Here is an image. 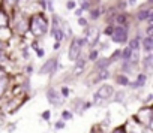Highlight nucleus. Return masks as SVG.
<instances>
[{
    "label": "nucleus",
    "mask_w": 153,
    "mask_h": 133,
    "mask_svg": "<svg viewBox=\"0 0 153 133\" xmlns=\"http://www.w3.org/2000/svg\"><path fill=\"white\" fill-rule=\"evenodd\" d=\"M47 30H48V21H47L45 17L36 15V17L32 18V21H30V32L35 36H42V35L47 33Z\"/></svg>",
    "instance_id": "nucleus-1"
},
{
    "label": "nucleus",
    "mask_w": 153,
    "mask_h": 133,
    "mask_svg": "<svg viewBox=\"0 0 153 133\" xmlns=\"http://www.w3.org/2000/svg\"><path fill=\"white\" fill-rule=\"evenodd\" d=\"M84 45V39H74L71 46H69V52H68V58L75 61V60H78L80 54H81V48Z\"/></svg>",
    "instance_id": "nucleus-2"
},
{
    "label": "nucleus",
    "mask_w": 153,
    "mask_h": 133,
    "mask_svg": "<svg viewBox=\"0 0 153 133\" xmlns=\"http://www.w3.org/2000/svg\"><path fill=\"white\" fill-rule=\"evenodd\" d=\"M113 40L117 43H125L128 40V32L123 26H117L113 30Z\"/></svg>",
    "instance_id": "nucleus-3"
},
{
    "label": "nucleus",
    "mask_w": 153,
    "mask_h": 133,
    "mask_svg": "<svg viewBox=\"0 0 153 133\" xmlns=\"http://www.w3.org/2000/svg\"><path fill=\"white\" fill-rule=\"evenodd\" d=\"M99 40V30L96 27H92L87 30V35H86V39H84V43H89L90 46L96 45Z\"/></svg>",
    "instance_id": "nucleus-4"
},
{
    "label": "nucleus",
    "mask_w": 153,
    "mask_h": 133,
    "mask_svg": "<svg viewBox=\"0 0 153 133\" xmlns=\"http://www.w3.org/2000/svg\"><path fill=\"white\" fill-rule=\"evenodd\" d=\"M111 96H113V87H111V85H102V87L96 91L95 99H96V100H105V99H108V97H111Z\"/></svg>",
    "instance_id": "nucleus-5"
},
{
    "label": "nucleus",
    "mask_w": 153,
    "mask_h": 133,
    "mask_svg": "<svg viewBox=\"0 0 153 133\" xmlns=\"http://www.w3.org/2000/svg\"><path fill=\"white\" fill-rule=\"evenodd\" d=\"M56 69H57V60H56V58H50L39 72H41L42 75H44V73H53Z\"/></svg>",
    "instance_id": "nucleus-6"
},
{
    "label": "nucleus",
    "mask_w": 153,
    "mask_h": 133,
    "mask_svg": "<svg viewBox=\"0 0 153 133\" xmlns=\"http://www.w3.org/2000/svg\"><path fill=\"white\" fill-rule=\"evenodd\" d=\"M47 96H48V99H50V102H51L53 105H60V103H62L60 96H59V93H57L54 88H50V90L47 91Z\"/></svg>",
    "instance_id": "nucleus-7"
},
{
    "label": "nucleus",
    "mask_w": 153,
    "mask_h": 133,
    "mask_svg": "<svg viewBox=\"0 0 153 133\" xmlns=\"http://www.w3.org/2000/svg\"><path fill=\"white\" fill-rule=\"evenodd\" d=\"M84 64H86V60L84 58H81V60H78L76 61V64H75V69H74V73L75 75H78L83 69H84Z\"/></svg>",
    "instance_id": "nucleus-8"
},
{
    "label": "nucleus",
    "mask_w": 153,
    "mask_h": 133,
    "mask_svg": "<svg viewBox=\"0 0 153 133\" xmlns=\"http://www.w3.org/2000/svg\"><path fill=\"white\" fill-rule=\"evenodd\" d=\"M143 46H144V49H146L147 52H150V51L153 49V40H152V37H150V36L144 39V42H143Z\"/></svg>",
    "instance_id": "nucleus-9"
},
{
    "label": "nucleus",
    "mask_w": 153,
    "mask_h": 133,
    "mask_svg": "<svg viewBox=\"0 0 153 133\" xmlns=\"http://www.w3.org/2000/svg\"><path fill=\"white\" fill-rule=\"evenodd\" d=\"M131 51H140V39H134L129 42V46H128Z\"/></svg>",
    "instance_id": "nucleus-10"
},
{
    "label": "nucleus",
    "mask_w": 153,
    "mask_h": 133,
    "mask_svg": "<svg viewBox=\"0 0 153 133\" xmlns=\"http://www.w3.org/2000/svg\"><path fill=\"white\" fill-rule=\"evenodd\" d=\"M150 15H152V11H150V9H143V11L138 12V20H146V18H149Z\"/></svg>",
    "instance_id": "nucleus-11"
},
{
    "label": "nucleus",
    "mask_w": 153,
    "mask_h": 133,
    "mask_svg": "<svg viewBox=\"0 0 153 133\" xmlns=\"http://www.w3.org/2000/svg\"><path fill=\"white\" fill-rule=\"evenodd\" d=\"M144 82H146V75H138V78H137V82H134L132 84V87H141V85H144Z\"/></svg>",
    "instance_id": "nucleus-12"
},
{
    "label": "nucleus",
    "mask_w": 153,
    "mask_h": 133,
    "mask_svg": "<svg viewBox=\"0 0 153 133\" xmlns=\"http://www.w3.org/2000/svg\"><path fill=\"white\" fill-rule=\"evenodd\" d=\"M8 26V17L0 11V27H6Z\"/></svg>",
    "instance_id": "nucleus-13"
},
{
    "label": "nucleus",
    "mask_w": 153,
    "mask_h": 133,
    "mask_svg": "<svg viewBox=\"0 0 153 133\" xmlns=\"http://www.w3.org/2000/svg\"><path fill=\"white\" fill-rule=\"evenodd\" d=\"M53 35H54V39L57 40L56 43H59V42L62 40V37H63V33H62V29H57V30H54V32H53Z\"/></svg>",
    "instance_id": "nucleus-14"
},
{
    "label": "nucleus",
    "mask_w": 153,
    "mask_h": 133,
    "mask_svg": "<svg viewBox=\"0 0 153 133\" xmlns=\"http://www.w3.org/2000/svg\"><path fill=\"white\" fill-rule=\"evenodd\" d=\"M105 78H108V71L102 69V71H101V73H99V76L95 79V82H96V81H102V79H105Z\"/></svg>",
    "instance_id": "nucleus-15"
},
{
    "label": "nucleus",
    "mask_w": 153,
    "mask_h": 133,
    "mask_svg": "<svg viewBox=\"0 0 153 133\" xmlns=\"http://www.w3.org/2000/svg\"><path fill=\"white\" fill-rule=\"evenodd\" d=\"M116 81H117L119 84H123V85L129 84V81H128V78H126V76H117V78H116Z\"/></svg>",
    "instance_id": "nucleus-16"
},
{
    "label": "nucleus",
    "mask_w": 153,
    "mask_h": 133,
    "mask_svg": "<svg viewBox=\"0 0 153 133\" xmlns=\"http://www.w3.org/2000/svg\"><path fill=\"white\" fill-rule=\"evenodd\" d=\"M107 66H108V60H101V61L98 63V68H99V69H105Z\"/></svg>",
    "instance_id": "nucleus-17"
},
{
    "label": "nucleus",
    "mask_w": 153,
    "mask_h": 133,
    "mask_svg": "<svg viewBox=\"0 0 153 133\" xmlns=\"http://www.w3.org/2000/svg\"><path fill=\"white\" fill-rule=\"evenodd\" d=\"M5 87H6V79H0V96L3 94V91H5Z\"/></svg>",
    "instance_id": "nucleus-18"
},
{
    "label": "nucleus",
    "mask_w": 153,
    "mask_h": 133,
    "mask_svg": "<svg viewBox=\"0 0 153 133\" xmlns=\"http://www.w3.org/2000/svg\"><path fill=\"white\" fill-rule=\"evenodd\" d=\"M122 55H123L125 60H129V58H131V49H129V48H125V51H123Z\"/></svg>",
    "instance_id": "nucleus-19"
},
{
    "label": "nucleus",
    "mask_w": 153,
    "mask_h": 133,
    "mask_svg": "<svg viewBox=\"0 0 153 133\" xmlns=\"http://www.w3.org/2000/svg\"><path fill=\"white\" fill-rule=\"evenodd\" d=\"M116 20H117L119 24H125V23H126V17H125V15H117Z\"/></svg>",
    "instance_id": "nucleus-20"
},
{
    "label": "nucleus",
    "mask_w": 153,
    "mask_h": 133,
    "mask_svg": "<svg viewBox=\"0 0 153 133\" xmlns=\"http://www.w3.org/2000/svg\"><path fill=\"white\" fill-rule=\"evenodd\" d=\"M150 63H152V55H149V57L144 60V68H146V69H150Z\"/></svg>",
    "instance_id": "nucleus-21"
},
{
    "label": "nucleus",
    "mask_w": 153,
    "mask_h": 133,
    "mask_svg": "<svg viewBox=\"0 0 153 133\" xmlns=\"http://www.w3.org/2000/svg\"><path fill=\"white\" fill-rule=\"evenodd\" d=\"M89 57H90V60H96V58H98V51H96V49L90 51V55H89Z\"/></svg>",
    "instance_id": "nucleus-22"
},
{
    "label": "nucleus",
    "mask_w": 153,
    "mask_h": 133,
    "mask_svg": "<svg viewBox=\"0 0 153 133\" xmlns=\"http://www.w3.org/2000/svg\"><path fill=\"white\" fill-rule=\"evenodd\" d=\"M66 8L68 9H74L75 8V2H74V0H69V2L66 3Z\"/></svg>",
    "instance_id": "nucleus-23"
},
{
    "label": "nucleus",
    "mask_w": 153,
    "mask_h": 133,
    "mask_svg": "<svg viewBox=\"0 0 153 133\" xmlns=\"http://www.w3.org/2000/svg\"><path fill=\"white\" fill-rule=\"evenodd\" d=\"M99 14H101V11H98V9L92 11V18H93V20H95V18H98V17H99Z\"/></svg>",
    "instance_id": "nucleus-24"
},
{
    "label": "nucleus",
    "mask_w": 153,
    "mask_h": 133,
    "mask_svg": "<svg viewBox=\"0 0 153 133\" xmlns=\"http://www.w3.org/2000/svg\"><path fill=\"white\" fill-rule=\"evenodd\" d=\"M63 118H65V120H71V118H72V114L66 111V112H63Z\"/></svg>",
    "instance_id": "nucleus-25"
},
{
    "label": "nucleus",
    "mask_w": 153,
    "mask_h": 133,
    "mask_svg": "<svg viewBox=\"0 0 153 133\" xmlns=\"http://www.w3.org/2000/svg\"><path fill=\"white\" fill-rule=\"evenodd\" d=\"M63 126H65V124H63V121H60V123H57V124H56V129H63Z\"/></svg>",
    "instance_id": "nucleus-26"
},
{
    "label": "nucleus",
    "mask_w": 153,
    "mask_h": 133,
    "mask_svg": "<svg viewBox=\"0 0 153 133\" xmlns=\"http://www.w3.org/2000/svg\"><path fill=\"white\" fill-rule=\"evenodd\" d=\"M114 133H126V132H125V129H123V127H120V129L114 130Z\"/></svg>",
    "instance_id": "nucleus-27"
},
{
    "label": "nucleus",
    "mask_w": 153,
    "mask_h": 133,
    "mask_svg": "<svg viewBox=\"0 0 153 133\" xmlns=\"http://www.w3.org/2000/svg\"><path fill=\"white\" fill-rule=\"evenodd\" d=\"M78 24H80V26H86V20L80 18V20H78Z\"/></svg>",
    "instance_id": "nucleus-28"
},
{
    "label": "nucleus",
    "mask_w": 153,
    "mask_h": 133,
    "mask_svg": "<svg viewBox=\"0 0 153 133\" xmlns=\"http://www.w3.org/2000/svg\"><path fill=\"white\" fill-rule=\"evenodd\" d=\"M105 33H107V35H113V29H111V27H108V29L105 30Z\"/></svg>",
    "instance_id": "nucleus-29"
},
{
    "label": "nucleus",
    "mask_w": 153,
    "mask_h": 133,
    "mask_svg": "<svg viewBox=\"0 0 153 133\" xmlns=\"http://www.w3.org/2000/svg\"><path fill=\"white\" fill-rule=\"evenodd\" d=\"M152 30H153V27H152V26H149V29H147V35H149V36L152 35Z\"/></svg>",
    "instance_id": "nucleus-30"
},
{
    "label": "nucleus",
    "mask_w": 153,
    "mask_h": 133,
    "mask_svg": "<svg viewBox=\"0 0 153 133\" xmlns=\"http://www.w3.org/2000/svg\"><path fill=\"white\" fill-rule=\"evenodd\" d=\"M38 55L42 57V55H44V51H42V49H38Z\"/></svg>",
    "instance_id": "nucleus-31"
},
{
    "label": "nucleus",
    "mask_w": 153,
    "mask_h": 133,
    "mask_svg": "<svg viewBox=\"0 0 153 133\" xmlns=\"http://www.w3.org/2000/svg\"><path fill=\"white\" fill-rule=\"evenodd\" d=\"M44 118H45V120H48V118H50V114H48V112H45V114H44Z\"/></svg>",
    "instance_id": "nucleus-32"
},
{
    "label": "nucleus",
    "mask_w": 153,
    "mask_h": 133,
    "mask_svg": "<svg viewBox=\"0 0 153 133\" xmlns=\"http://www.w3.org/2000/svg\"><path fill=\"white\" fill-rule=\"evenodd\" d=\"M8 2H9V3H17L18 0H8Z\"/></svg>",
    "instance_id": "nucleus-33"
},
{
    "label": "nucleus",
    "mask_w": 153,
    "mask_h": 133,
    "mask_svg": "<svg viewBox=\"0 0 153 133\" xmlns=\"http://www.w3.org/2000/svg\"><path fill=\"white\" fill-rule=\"evenodd\" d=\"M3 73H5V72H3V69L0 68V76H3Z\"/></svg>",
    "instance_id": "nucleus-34"
},
{
    "label": "nucleus",
    "mask_w": 153,
    "mask_h": 133,
    "mask_svg": "<svg viewBox=\"0 0 153 133\" xmlns=\"http://www.w3.org/2000/svg\"><path fill=\"white\" fill-rule=\"evenodd\" d=\"M2 60H3V54H2V52H0V61H2Z\"/></svg>",
    "instance_id": "nucleus-35"
}]
</instances>
